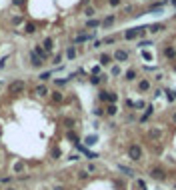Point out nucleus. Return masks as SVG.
I'll list each match as a JSON object with an SVG mask.
<instances>
[{"mask_svg": "<svg viewBox=\"0 0 176 190\" xmlns=\"http://www.w3.org/2000/svg\"><path fill=\"white\" fill-rule=\"evenodd\" d=\"M94 142H96V136H88V138L84 140V144H86V146H92Z\"/></svg>", "mask_w": 176, "mask_h": 190, "instance_id": "473e14b6", "label": "nucleus"}, {"mask_svg": "<svg viewBox=\"0 0 176 190\" xmlns=\"http://www.w3.org/2000/svg\"><path fill=\"white\" fill-rule=\"evenodd\" d=\"M112 62V56L110 54H100V66H108Z\"/></svg>", "mask_w": 176, "mask_h": 190, "instance_id": "dca6fc26", "label": "nucleus"}, {"mask_svg": "<svg viewBox=\"0 0 176 190\" xmlns=\"http://www.w3.org/2000/svg\"><path fill=\"white\" fill-rule=\"evenodd\" d=\"M60 62H62V54H56V56H54V60H52V64H56V66H58Z\"/></svg>", "mask_w": 176, "mask_h": 190, "instance_id": "4c0bfd02", "label": "nucleus"}, {"mask_svg": "<svg viewBox=\"0 0 176 190\" xmlns=\"http://www.w3.org/2000/svg\"><path fill=\"white\" fill-rule=\"evenodd\" d=\"M128 158L134 162H138L140 158H142V148L138 146V144H130L128 146Z\"/></svg>", "mask_w": 176, "mask_h": 190, "instance_id": "f03ea898", "label": "nucleus"}, {"mask_svg": "<svg viewBox=\"0 0 176 190\" xmlns=\"http://www.w3.org/2000/svg\"><path fill=\"white\" fill-rule=\"evenodd\" d=\"M42 48L46 50V52H52V50H54V40H52V38H44Z\"/></svg>", "mask_w": 176, "mask_h": 190, "instance_id": "f8f14e48", "label": "nucleus"}, {"mask_svg": "<svg viewBox=\"0 0 176 190\" xmlns=\"http://www.w3.org/2000/svg\"><path fill=\"white\" fill-rule=\"evenodd\" d=\"M98 26H102V20H98V18H88L86 20V28H98Z\"/></svg>", "mask_w": 176, "mask_h": 190, "instance_id": "9d476101", "label": "nucleus"}, {"mask_svg": "<svg viewBox=\"0 0 176 190\" xmlns=\"http://www.w3.org/2000/svg\"><path fill=\"white\" fill-rule=\"evenodd\" d=\"M162 30H166V26H164V24H150V26H148V32H152V34H156V32H162Z\"/></svg>", "mask_w": 176, "mask_h": 190, "instance_id": "9b49d317", "label": "nucleus"}, {"mask_svg": "<svg viewBox=\"0 0 176 190\" xmlns=\"http://www.w3.org/2000/svg\"><path fill=\"white\" fill-rule=\"evenodd\" d=\"M106 114H108V116H116V114H118V106L116 104H108L106 106Z\"/></svg>", "mask_w": 176, "mask_h": 190, "instance_id": "aec40b11", "label": "nucleus"}, {"mask_svg": "<svg viewBox=\"0 0 176 190\" xmlns=\"http://www.w3.org/2000/svg\"><path fill=\"white\" fill-rule=\"evenodd\" d=\"M106 102L116 104V102H118V94H116V92H106Z\"/></svg>", "mask_w": 176, "mask_h": 190, "instance_id": "f3484780", "label": "nucleus"}, {"mask_svg": "<svg viewBox=\"0 0 176 190\" xmlns=\"http://www.w3.org/2000/svg\"><path fill=\"white\" fill-rule=\"evenodd\" d=\"M152 112H154V108H152V106H148V108H146V112H144L142 116H140V122H146V120L150 118V116H152Z\"/></svg>", "mask_w": 176, "mask_h": 190, "instance_id": "4be33fe9", "label": "nucleus"}, {"mask_svg": "<svg viewBox=\"0 0 176 190\" xmlns=\"http://www.w3.org/2000/svg\"><path fill=\"white\" fill-rule=\"evenodd\" d=\"M110 74H112V76H120V74H122V70H120V66H112V68H110Z\"/></svg>", "mask_w": 176, "mask_h": 190, "instance_id": "c756f323", "label": "nucleus"}, {"mask_svg": "<svg viewBox=\"0 0 176 190\" xmlns=\"http://www.w3.org/2000/svg\"><path fill=\"white\" fill-rule=\"evenodd\" d=\"M34 52L38 54V56L42 58V60H46V58H48V52H46V50H44L42 46H34Z\"/></svg>", "mask_w": 176, "mask_h": 190, "instance_id": "6ab92c4d", "label": "nucleus"}, {"mask_svg": "<svg viewBox=\"0 0 176 190\" xmlns=\"http://www.w3.org/2000/svg\"><path fill=\"white\" fill-rule=\"evenodd\" d=\"M24 90H26V82L24 80H12L8 84V92L10 94H22Z\"/></svg>", "mask_w": 176, "mask_h": 190, "instance_id": "f257e3e1", "label": "nucleus"}, {"mask_svg": "<svg viewBox=\"0 0 176 190\" xmlns=\"http://www.w3.org/2000/svg\"><path fill=\"white\" fill-rule=\"evenodd\" d=\"M164 56L170 58V60H172V58H176V48L174 46H168L166 50H164Z\"/></svg>", "mask_w": 176, "mask_h": 190, "instance_id": "412c9836", "label": "nucleus"}, {"mask_svg": "<svg viewBox=\"0 0 176 190\" xmlns=\"http://www.w3.org/2000/svg\"><path fill=\"white\" fill-rule=\"evenodd\" d=\"M34 94L40 96V98H44V96L50 94V90H48V86H46V84H38L36 88H34Z\"/></svg>", "mask_w": 176, "mask_h": 190, "instance_id": "20e7f679", "label": "nucleus"}, {"mask_svg": "<svg viewBox=\"0 0 176 190\" xmlns=\"http://www.w3.org/2000/svg\"><path fill=\"white\" fill-rule=\"evenodd\" d=\"M100 46H102V40H96V42L92 44V48H100Z\"/></svg>", "mask_w": 176, "mask_h": 190, "instance_id": "09e8293b", "label": "nucleus"}, {"mask_svg": "<svg viewBox=\"0 0 176 190\" xmlns=\"http://www.w3.org/2000/svg\"><path fill=\"white\" fill-rule=\"evenodd\" d=\"M6 60H8V56H4L2 60H0V68H4V66H6Z\"/></svg>", "mask_w": 176, "mask_h": 190, "instance_id": "a18cd8bd", "label": "nucleus"}, {"mask_svg": "<svg viewBox=\"0 0 176 190\" xmlns=\"http://www.w3.org/2000/svg\"><path fill=\"white\" fill-rule=\"evenodd\" d=\"M136 74H138V72L134 70V68H132V70H126V72H124V80H128V82L136 80Z\"/></svg>", "mask_w": 176, "mask_h": 190, "instance_id": "4468645a", "label": "nucleus"}, {"mask_svg": "<svg viewBox=\"0 0 176 190\" xmlns=\"http://www.w3.org/2000/svg\"><path fill=\"white\" fill-rule=\"evenodd\" d=\"M170 4H172V6H174V8H176V0H170Z\"/></svg>", "mask_w": 176, "mask_h": 190, "instance_id": "603ef678", "label": "nucleus"}, {"mask_svg": "<svg viewBox=\"0 0 176 190\" xmlns=\"http://www.w3.org/2000/svg\"><path fill=\"white\" fill-rule=\"evenodd\" d=\"M12 24H14V26H18V24H22V18H20V16H14V18H12Z\"/></svg>", "mask_w": 176, "mask_h": 190, "instance_id": "ea45409f", "label": "nucleus"}, {"mask_svg": "<svg viewBox=\"0 0 176 190\" xmlns=\"http://www.w3.org/2000/svg\"><path fill=\"white\" fill-rule=\"evenodd\" d=\"M66 58H68V60H74V58H76V48H74V46H68L66 48Z\"/></svg>", "mask_w": 176, "mask_h": 190, "instance_id": "5701e85b", "label": "nucleus"}, {"mask_svg": "<svg viewBox=\"0 0 176 190\" xmlns=\"http://www.w3.org/2000/svg\"><path fill=\"white\" fill-rule=\"evenodd\" d=\"M100 100H102V102H106V90L100 92Z\"/></svg>", "mask_w": 176, "mask_h": 190, "instance_id": "de8ad7c7", "label": "nucleus"}, {"mask_svg": "<svg viewBox=\"0 0 176 190\" xmlns=\"http://www.w3.org/2000/svg\"><path fill=\"white\" fill-rule=\"evenodd\" d=\"M140 34H138V28H128L126 32H124V38L126 40H134V38H138Z\"/></svg>", "mask_w": 176, "mask_h": 190, "instance_id": "1a4fd4ad", "label": "nucleus"}, {"mask_svg": "<svg viewBox=\"0 0 176 190\" xmlns=\"http://www.w3.org/2000/svg\"><path fill=\"white\" fill-rule=\"evenodd\" d=\"M172 122H176V112H174V114H172Z\"/></svg>", "mask_w": 176, "mask_h": 190, "instance_id": "3c124183", "label": "nucleus"}, {"mask_svg": "<svg viewBox=\"0 0 176 190\" xmlns=\"http://www.w3.org/2000/svg\"><path fill=\"white\" fill-rule=\"evenodd\" d=\"M114 22H116V16H114V14H110V16H106V18L102 20V26H104V28H108V26H112Z\"/></svg>", "mask_w": 176, "mask_h": 190, "instance_id": "2eb2a0df", "label": "nucleus"}, {"mask_svg": "<svg viewBox=\"0 0 176 190\" xmlns=\"http://www.w3.org/2000/svg\"><path fill=\"white\" fill-rule=\"evenodd\" d=\"M136 184H138V188H140V190H148V186H146V182H144V180H142V178H138V180H136Z\"/></svg>", "mask_w": 176, "mask_h": 190, "instance_id": "2f4dec72", "label": "nucleus"}, {"mask_svg": "<svg viewBox=\"0 0 176 190\" xmlns=\"http://www.w3.org/2000/svg\"><path fill=\"white\" fill-rule=\"evenodd\" d=\"M24 32H26V34H34V32H36V24H34V22H26V24H24Z\"/></svg>", "mask_w": 176, "mask_h": 190, "instance_id": "a211bd4d", "label": "nucleus"}, {"mask_svg": "<svg viewBox=\"0 0 176 190\" xmlns=\"http://www.w3.org/2000/svg\"><path fill=\"white\" fill-rule=\"evenodd\" d=\"M86 172H88V174L96 172V166H94V164H88V166H86Z\"/></svg>", "mask_w": 176, "mask_h": 190, "instance_id": "58836bf2", "label": "nucleus"}, {"mask_svg": "<svg viewBox=\"0 0 176 190\" xmlns=\"http://www.w3.org/2000/svg\"><path fill=\"white\" fill-rule=\"evenodd\" d=\"M94 36H96L94 32H90V34H78V36L74 38V42H76V44H80V42H86V40H92Z\"/></svg>", "mask_w": 176, "mask_h": 190, "instance_id": "6e6552de", "label": "nucleus"}, {"mask_svg": "<svg viewBox=\"0 0 176 190\" xmlns=\"http://www.w3.org/2000/svg\"><path fill=\"white\" fill-rule=\"evenodd\" d=\"M108 4L110 6H120L122 4V0H108Z\"/></svg>", "mask_w": 176, "mask_h": 190, "instance_id": "a19ab883", "label": "nucleus"}, {"mask_svg": "<svg viewBox=\"0 0 176 190\" xmlns=\"http://www.w3.org/2000/svg\"><path fill=\"white\" fill-rule=\"evenodd\" d=\"M152 40H140V42H138V48H140V50H146V48H150L152 46Z\"/></svg>", "mask_w": 176, "mask_h": 190, "instance_id": "b1692460", "label": "nucleus"}, {"mask_svg": "<svg viewBox=\"0 0 176 190\" xmlns=\"http://www.w3.org/2000/svg\"><path fill=\"white\" fill-rule=\"evenodd\" d=\"M168 100H170V102L176 100V90H168Z\"/></svg>", "mask_w": 176, "mask_h": 190, "instance_id": "f704fd0d", "label": "nucleus"}, {"mask_svg": "<svg viewBox=\"0 0 176 190\" xmlns=\"http://www.w3.org/2000/svg\"><path fill=\"white\" fill-rule=\"evenodd\" d=\"M150 88H152V84H150V80H148V78H144V80L138 82V90H140V92H148Z\"/></svg>", "mask_w": 176, "mask_h": 190, "instance_id": "0eeeda50", "label": "nucleus"}, {"mask_svg": "<svg viewBox=\"0 0 176 190\" xmlns=\"http://www.w3.org/2000/svg\"><path fill=\"white\" fill-rule=\"evenodd\" d=\"M160 134H162V130H150V136H152V138L160 136Z\"/></svg>", "mask_w": 176, "mask_h": 190, "instance_id": "79ce46f5", "label": "nucleus"}, {"mask_svg": "<svg viewBox=\"0 0 176 190\" xmlns=\"http://www.w3.org/2000/svg\"><path fill=\"white\" fill-rule=\"evenodd\" d=\"M54 190H66L64 186H54Z\"/></svg>", "mask_w": 176, "mask_h": 190, "instance_id": "8fccbe9b", "label": "nucleus"}, {"mask_svg": "<svg viewBox=\"0 0 176 190\" xmlns=\"http://www.w3.org/2000/svg\"><path fill=\"white\" fill-rule=\"evenodd\" d=\"M104 112H106L104 108H96V110H94V116H102V114H104Z\"/></svg>", "mask_w": 176, "mask_h": 190, "instance_id": "37998d69", "label": "nucleus"}, {"mask_svg": "<svg viewBox=\"0 0 176 190\" xmlns=\"http://www.w3.org/2000/svg\"><path fill=\"white\" fill-rule=\"evenodd\" d=\"M100 74V64H98V66H94V68H92V76H98Z\"/></svg>", "mask_w": 176, "mask_h": 190, "instance_id": "c03bdc74", "label": "nucleus"}, {"mask_svg": "<svg viewBox=\"0 0 176 190\" xmlns=\"http://www.w3.org/2000/svg\"><path fill=\"white\" fill-rule=\"evenodd\" d=\"M50 76H52V72H50V70H46V72H42V74H40L38 78H40V80H42V82H46L48 78H50Z\"/></svg>", "mask_w": 176, "mask_h": 190, "instance_id": "c85d7f7f", "label": "nucleus"}, {"mask_svg": "<svg viewBox=\"0 0 176 190\" xmlns=\"http://www.w3.org/2000/svg\"><path fill=\"white\" fill-rule=\"evenodd\" d=\"M4 190H16V188H12V186H8V188H4Z\"/></svg>", "mask_w": 176, "mask_h": 190, "instance_id": "864d4df0", "label": "nucleus"}, {"mask_svg": "<svg viewBox=\"0 0 176 190\" xmlns=\"http://www.w3.org/2000/svg\"><path fill=\"white\" fill-rule=\"evenodd\" d=\"M50 96H52V102H56V104H60L62 100H64V94H62L60 90H54V92H50Z\"/></svg>", "mask_w": 176, "mask_h": 190, "instance_id": "ddd939ff", "label": "nucleus"}, {"mask_svg": "<svg viewBox=\"0 0 176 190\" xmlns=\"http://www.w3.org/2000/svg\"><path fill=\"white\" fill-rule=\"evenodd\" d=\"M142 58L146 62H152L154 60V56H152V52H148V50H142Z\"/></svg>", "mask_w": 176, "mask_h": 190, "instance_id": "cd10ccee", "label": "nucleus"}, {"mask_svg": "<svg viewBox=\"0 0 176 190\" xmlns=\"http://www.w3.org/2000/svg\"><path fill=\"white\" fill-rule=\"evenodd\" d=\"M102 76H90V84H94V86H98V84H102Z\"/></svg>", "mask_w": 176, "mask_h": 190, "instance_id": "bb28decb", "label": "nucleus"}, {"mask_svg": "<svg viewBox=\"0 0 176 190\" xmlns=\"http://www.w3.org/2000/svg\"><path fill=\"white\" fill-rule=\"evenodd\" d=\"M30 60H32V66H36V68H40V66L44 64V60H42V58H40L36 52H34V50L30 52Z\"/></svg>", "mask_w": 176, "mask_h": 190, "instance_id": "39448f33", "label": "nucleus"}, {"mask_svg": "<svg viewBox=\"0 0 176 190\" xmlns=\"http://www.w3.org/2000/svg\"><path fill=\"white\" fill-rule=\"evenodd\" d=\"M88 176H90V174H88L86 170H80V172H78V178H80V180H86Z\"/></svg>", "mask_w": 176, "mask_h": 190, "instance_id": "72a5a7b5", "label": "nucleus"}, {"mask_svg": "<svg viewBox=\"0 0 176 190\" xmlns=\"http://www.w3.org/2000/svg\"><path fill=\"white\" fill-rule=\"evenodd\" d=\"M150 176L156 178V180H164V178H166V174H164L162 168H152V170H150Z\"/></svg>", "mask_w": 176, "mask_h": 190, "instance_id": "423d86ee", "label": "nucleus"}, {"mask_svg": "<svg viewBox=\"0 0 176 190\" xmlns=\"http://www.w3.org/2000/svg\"><path fill=\"white\" fill-rule=\"evenodd\" d=\"M102 44H114V36H106L104 40H102Z\"/></svg>", "mask_w": 176, "mask_h": 190, "instance_id": "c9c22d12", "label": "nucleus"}, {"mask_svg": "<svg viewBox=\"0 0 176 190\" xmlns=\"http://www.w3.org/2000/svg\"><path fill=\"white\" fill-rule=\"evenodd\" d=\"M12 170H14V174H20L24 170V162H16L14 166H12Z\"/></svg>", "mask_w": 176, "mask_h": 190, "instance_id": "a878e982", "label": "nucleus"}, {"mask_svg": "<svg viewBox=\"0 0 176 190\" xmlns=\"http://www.w3.org/2000/svg\"><path fill=\"white\" fill-rule=\"evenodd\" d=\"M128 58H130V54L126 50H122V48L114 50V54H112V60H116V62H126Z\"/></svg>", "mask_w": 176, "mask_h": 190, "instance_id": "7ed1b4c3", "label": "nucleus"}, {"mask_svg": "<svg viewBox=\"0 0 176 190\" xmlns=\"http://www.w3.org/2000/svg\"><path fill=\"white\" fill-rule=\"evenodd\" d=\"M94 14H96L94 6H88V8H84V16H86V18H92Z\"/></svg>", "mask_w": 176, "mask_h": 190, "instance_id": "393cba45", "label": "nucleus"}, {"mask_svg": "<svg viewBox=\"0 0 176 190\" xmlns=\"http://www.w3.org/2000/svg\"><path fill=\"white\" fill-rule=\"evenodd\" d=\"M68 80H70V78H56V80H54V84H56V86H64Z\"/></svg>", "mask_w": 176, "mask_h": 190, "instance_id": "7c9ffc66", "label": "nucleus"}, {"mask_svg": "<svg viewBox=\"0 0 176 190\" xmlns=\"http://www.w3.org/2000/svg\"><path fill=\"white\" fill-rule=\"evenodd\" d=\"M60 154H62V152L58 150V148H54V150H52V158H54V160H58V158H60Z\"/></svg>", "mask_w": 176, "mask_h": 190, "instance_id": "e433bc0d", "label": "nucleus"}, {"mask_svg": "<svg viewBox=\"0 0 176 190\" xmlns=\"http://www.w3.org/2000/svg\"><path fill=\"white\" fill-rule=\"evenodd\" d=\"M20 4H24V0H12V6H20Z\"/></svg>", "mask_w": 176, "mask_h": 190, "instance_id": "49530a36", "label": "nucleus"}, {"mask_svg": "<svg viewBox=\"0 0 176 190\" xmlns=\"http://www.w3.org/2000/svg\"><path fill=\"white\" fill-rule=\"evenodd\" d=\"M0 164H2V158H0Z\"/></svg>", "mask_w": 176, "mask_h": 190, "instance_id": "5fc2aeb1", "label": "nucleus"}]
</instances>
